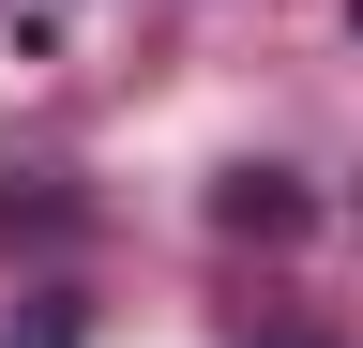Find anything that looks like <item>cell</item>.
<instances>
[{
	"label": "cell",
	"mask_w": 363,
	"mask_h": 348,
	"mask_svg": "<svg viewBox=\"0 0 363 348\" xmlns=\"http://www.w3.org/2000/svg\"><path fill=\"white\" fill-rule=\"evenodd\" d=\"M212 228H227V242H303V182H272V167H242V182L212 197Z\"/></svg>",
	"instance_id": "6da1fadb"
},
{
	"label": "cell",
	"mask_w": 363,
	"mask_h": 348,
	"mask_svg": "<svg viewBox=\"0 0 363 348\" xmlns=\"http://www.w3.org/2000/svg\"><path fill=\"white\" fill-rule=\"evenodd\" d=\"M348 30H363V0H348Z\"/></svg>",
	"instance_id": "7a4b0ae2"
}]
</instances>
